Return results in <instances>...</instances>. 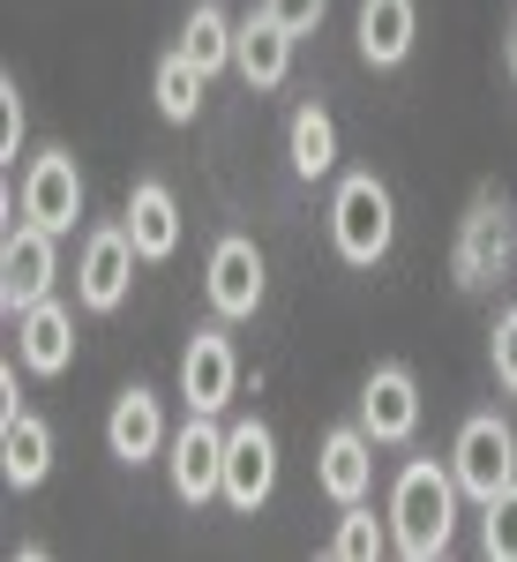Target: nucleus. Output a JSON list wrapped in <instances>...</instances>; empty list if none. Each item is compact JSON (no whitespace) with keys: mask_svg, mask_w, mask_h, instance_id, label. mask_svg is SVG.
<instances>
[{"mask_svg":"<svg viewBox=\"0 0 517 562\" xmlns=\"http://www.w3.org/2000/svg\"><path fill=\"white\" fill-rule=\"evenodd\" d=\"M450 518H458V473H442V465H405L397 487H390V540H397V555L428 562L450 548Z\"/></svg>","mask_w":517,"mask_h":562,"instance_id":"1","label":"nucleus"},{"mask_svg":"<svg viewBox=\"0 0 517 562\" xmlns=\"http://www.w3.org/2000/svg\"><path fill=\"white\" fill-rule=\"evenodd\" d=\"M390 233H397V203L375 173H352L338 180V203H330V240H338L345 262H383L390 256Z\"/></svg>","mask_w":517,"mask_h":562,"instance_id":"2","label":"nucleus"},{"mask_svg":"<svg viewBox=\"0 0 517 562\" xmlns=\"http://www.w3.org/2000/svg\"><path fill=\"white\" fill-rule=\"evenodd\" d=\"M450 473H458V487H465L473 503L503 495V487L517 480V435H510V420H495V413L465 420V428H458V450H450Z\"/></svg>","mask_w":517,"mask_h":562,"instance_id":"3","label":"nucleus"},{"mask_svg":"<svg viewBox=\"0 0 517 562\" xmlns=\"http://www.w3.org/2000/svg\"><path fill=\"white\" fill-rule=\"evenodd\" d=\"M166 465H172V495L180 503L225 495V435L211 428V413H188V428L166 442Z\"/></svg>","mask_w":517,"mask_h":562,"instance_id":"4","label":"nucleus"},{"mask_svg":"<svg viewBox=\"0 0 517 562\" xmlns=\"http://www.w3.org/2000/svg\"><path fill=\"white\" fill-rule=\"evenodd\" d=\"M211 307L225 315V323H240V315H256L262 307V285H270V270H262V248L248 240V233H225L211 248Z\"/></svg>","mask_w":517,"mask_h":562,"instance_id":"5","label":"nucleus"},{"mask_svg":"<svg viewBox=\"0 0 517 562\" xmlns=\"http://www.w3.org/2000/svg\"><path fill=\"white\" fill-rule=\"evenodd\" d=\"M270 487H278V442H270L262 420H240V428L225 435V503L256 518L262 503H270Z\"/></svg>","mask_w":517,"mask_h":562,"instance_id":"6","label":"nucleus"},{"mask_svg":"<svg viewBox=\"0 0 517 562\" xmlns=\"http://www.w3.org/2000/svg\"><path fill=\"white\" fill-rule=\"evenodd\" d=\"M53 240L60 233H45V225L8 233V248H0V307L8 315H23V307H38L53 293Z\"/></svg>","mask_w":517,"mask_h":562,"instance_id":"7","label":"nucleus"},{"mask_svg":"<svg viewBox=\"0 0 517 562\" xmlns=\"http://www.w3.org/2000/svg\"><path fill=\"white\" fill-rule=\"evenodd\" d=\"M23 217L45 225V233H68L83 217V173H76L68 150H45L38 166L23 173Z\"/></svg>","mask_w":517,"mask_h":562,"instance_id":"8","label":"nucleus"},{"mask_svg":"<svg viewBox=\"0 0 517 562\" xmlns=\"http://www.w3.org/2000/svg\"><path fill=\"white\" fill-rule=\"evenodd\" d=\"M135 248L128 240V225H105V233H90V248H83V270H76V293H83V307H121L128 301V278H135Z\"/></svg>","mask_w":517,"mask_h":562,"instance_id":"9","label":"nucleus"},{"mask_svg":"<svg viewBox=\"0 0 517 562\" xmlns=\"http://www.w3.org/2000/svg\"><path fill=\"white\" fill-rule=\"evenodd\" d=\"M240 383V360H233V338H217V330H195V346L180 352V397H188V413H217L225 397Z\"/></svg>","mask_w":517,"mask_h":562,"instance_id":"10","label":"nucleus"},{"mask_svg":"<svg viewBox=\"0 0 517 562\" xmlns=\"http://www.w3.org/2000/svg\"><path fill=\"white\" fill-rule=\"evenodd\" d=\"M360 428L375 435V442H405V435L420 428V383L405 368H375L368 390H360Z\"/></svg>","mask_w":517,"mask_h":562,"instance_id":"11","label":"nucleus"},{"mask_svg":"<svg viewBox=\"0 0 517 562\" xmlns=\"http://www.w3.org/2000/svg\"><path fill=\"white\" fill-rule=\"evenodd\" d=\"M315 480H323V495L330 503H360L368 495V480H375V435L368 428H338L323 435V458H315Z\"/></svg>","mask_w":517,"mask_h":562,"instance_id":"12","label":"nucleus"},{"mask_svg":"<svg viewBox=\"0 0 517 562\" xmlns=\"http://www.w3.org/2000/svg\"><path fill=\"white\" fill-rule=\"evenodd\" d=\"M510 211H503V195H480L473 217H465V240H458V278L480 285V278H495L503 262H510Z\"/></svg>","mask_w":517,"mask_h":562,"instance_id":"13","label":"nucleus"},{"mask_svg":"<svg viewBox=\"0 0 517 562\" xmlns=\"http://www.w3.org/2000/svg\"><path fill=\"white\" fill-rule=\"evenodd\" d=\"M105 450H113V458H128V465H143V458H158V450H166L158 397H150L143 383L113 397V413H105Z\"/></svg>","mask_w":517,"mask_h":562,"instance_id":"14","label":"nucleus"},{"mask_svg":"<svg viewBox=\"0 0 517 562\" xmlns=\"http://www.w3.org/2000/svg\"><path fill=\"white\" fill-rule=\"evenodd\" d=\"M121 225H128L135 248H143V262H166L172 248H180V203H172V188L166 180H135Z\"/></svg>","mask_w":517,"mask_h":562,"instance_id":"15","label":"nucleus"},{"mask_svg":"<svg viewBox=\"0 0 517 562\" xmlns=\"http://www.w3.org/2000/svg\"><path fill=\"white\" fill-rule=\"evenodd\" d=\"M15 352H23L31 375H60L68 352H76V323H68V307H53V301L23 307V315H15Z\"/></svg>","mask_w":517,"mask_h":562,"instance_id":"16","label":"nucleus"},{"mask_svg":"<svg viewBox=\"0 0 517 562\" xmlns=\"http://www.w3.org/2000/svg\"><path fill=\"white\" fill-rule=\"evenodd\" d=\"M233 68H240L256 90H278L285 68H293V31H285L278 15H248L240 38H233Z\"/></svg>","mask_w":517,"mask_h":562,"instance_id":"17","label":"nucleus"},{"mask_svg":"<svg viewBox=\"0 0 517 562\" xmlns=\"http://www.w3.org/2000/svg\"><path fill=\"white\" fill-rule=\"evenodd\" d=\"M0 473H8V487H38L53 473V428L38 413H8L0 420Z\"/></svg>","mask_w":517,"mask_h":562,"instance_id":"18","label":"nucleus"},{"mask_svg":"<svg viewBox=\"0 0 517 562\" xmlns=\"http://www.w3.org/2000/svg\"><path fill=\"white\" fill-rule=\"evenodd\" d=\"M413 31H420L413 0H360V53H368V68H397L413 53Z\"/></svg>","mask_w":517,"mask_h":562,"instance_id":"19","label":"nucleus"},{"mask_svg":"<svg viewBox=\"0 0 517 562\" xmlns=\"http://www.w3.org/2000/svg\"><path fill=\"white\" fill-rule=\"evenodd\" d=\"M285 158H293V173H301V180L338 173V121H330L323 105H301L293 128H285Z\"/></svg>","mask_w":517,"mask_h":562,"instance_id":"20","label":"nucleus"},{"mask_svg":"<svg viewBox=\"0 0 517 562\" xmlns=\"http://www.w3.org/2000/svg\"><path fill=\"white\" fill-rule=\"evenodd\" d=\"M158 113H166V121H195V113H203V68H195L188 53L158 60Z\"/></svg>","mask_w":517,"mask_h":562,"instance_id":"21","label":"nucleus"},{"mask_svg":"<svg viewBox=\"0 0 517 562\" xmlns=\"http://www.w3.org/2000/svg\"><path fill=\"white\" fill-rule=\"evenodd\" d=\"M233 38H240V31H233L217 8H195V15H188V31H180V53L211 76V68H225V60H233Z\"/></svg>","mask_w":517,"mask_h":562,"instance_id":"22","label":"nucleus"},{"mask_svg":"<svg viewBox=\"0 0 517 562\" xmlns=\"http://www.w3.org/2000/svg\"><path fill=\"white\" fill-rule=\"evenodd\" d=\"M383 548H390V532L368 518L360 503H345V525H338V540H330V555H338V562H375Z\"/></svg>","mask_w":517,"mask_h":562,"instance_id":"23","label":"nucleus"},{"mask_svg":"<svg viewBox=\"0 0 517 562\" xmlns=\"http://www.w3.org/2000/svg\"><path fill=\"white\" fill-rule=\"evenodd\" d=\"M480 510H487V525H480V548H487L495 562H517V480L503 487V495H487Z\"/></svg>","mask_w":517,"mask_h":562,"instance_id":"24","label":"nucleus"},{"mask_svg":"<svg viewBox=\"0 0 517 562\" xmlns=\"http://www.w3.org/2000/svg\"><path fill=\"white\" fill-rule=\"evenodd\" d=\"M323 8H330V0H262V15H278V23H285V31H293V38H301V31H315V23H323Z\"/></svg>","mask_w":517,"mask_h":562,"instance_id":"25","label":"nucleus"},{"mask_svg":"<svg viewBox=\"0 0 517 562\" xmlns=\"http://www.w3.org/2000/svg\"><path fill=\"white\" fill-rule=\"evenodd\" d=\"M495 383L503 390H517V307L495 323Z\"/></svg>","mask_w":517,"mask_h":562,"instance_id":"26","label":"nucleus"},{"mask_svg":"<svg viewBox=\"0 0 517 562\" xmlns=\"http://www.w3.org/2000/svg\"><path fill=\"white\" fill-rule=\"evenodd\" d=\"M15 143H23V98H15V76L0 83V158H15Z\"/></svg>","mask_w":517,"mask_h":562,"instance_id":"27","label":"nucleus"},{"mask_svg":"<svg viewBox=\"0 0 517 562\" xmlns=\"http://www.w3.org/2000/svg\"><path fill=\"white\" fill-rule=\"evenodd\" d=\"M510 76H517V31H510Z\"/></svg>","mask_w":517,"mask_h":562,"instance_id":"28","label":"nucleus"}]
</instances>
